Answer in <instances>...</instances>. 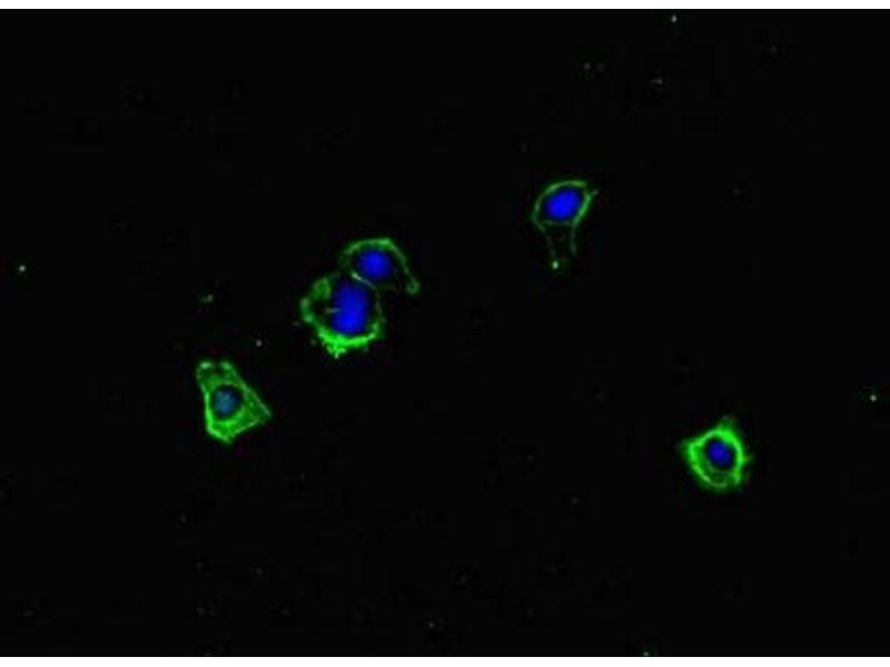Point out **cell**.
Listing matches in <instances>:
<instances>
[{
    "label": "cell",
    "mask_w": 890,
    "mask_h": 667,
    "mask_svg": "<svg viewBox=\"0 0 890 667\" xmlns=\"http://www.w3.org/2000/svg\"><path fill=\"white\" fill-rule=\"evenodd\" d=\"M338 269L378 292L414 296L421 286L402 249L388 237L354 241L338 257Z\"/></svg>",
    "instance_id": "obj_5"
},
{
    "label": "cell",
    "mask_w": 890,
    "mask_h": 667,
    "mask_svg": "<svg viewBox=\"0 0 890 667\" xmlns=\"http://www.w3.org/2000/svg\"><path fill=\"white\" fill-rule=\"evenodd\" d=\"M195 377L202 398L205 428L214 439L229 445L271 419L270 408L233 362L200 360Z\"/></svg>",
    "instance_id": "obj_2"
},
{
    "label": "cell",
    "mask_w": 890,
    "mask_h": 667,
    "mask_svg": "<svg viewBox=\"0 0 890 667\" xmlns=\"http://www.w3.org/2000/svg\"><path fill=\"white\" fill-rule=\"evenodd\" d=\"M299 312L334 357L366 349L385 334L380 292L342 269L310 286L300 299Z\"/></svg>",
    "instance_id": "obj_1"
},
{
    "label": "cell",
    "mask_w": 890,
    "mask_h": 667,
    "mask_svg": "<svg viewBox=\"0 0 890 667\" xmlns=\"http://www.w3.org/2000/svg\"><path fill=\"white\" fill-rule=\"evenodd\" d=\"M680 451L695 478L706 488L728 491L746 478L751 455L732 417H723L713 427L686 438Z\"/></svg>",
    "instance_id": "obj_4"
},
{
    "label": "cell",
    "mask_w": 890,
    "mask_h": 667,
    "mask_svg": "<svg viewBox=\"0 0 890 667\" xmlns=\"http://www.w3.org/2000/svg\"><path fill=\"white\" fill-rule=\"evenodd\" d=\"M597 190L580 179L551 183L537 197L531 220L542 233L554 272H563L576 255L578 227Z\"/></svg>",
    "instance_id": "obj_3"
}]
</instances>
